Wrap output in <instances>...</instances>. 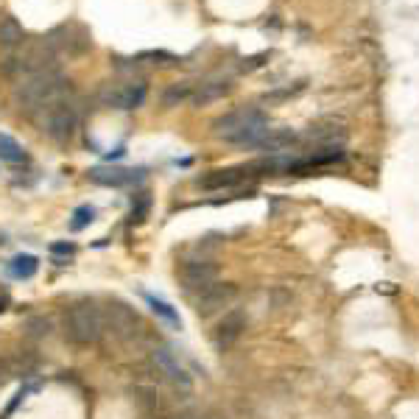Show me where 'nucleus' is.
<instances>
[{
	"label": "nucleus",
	"mask_w": 419,
	"mask_h": 419,
	"mask_svg": "<svg viewBox=\"0 0 419 419\" xmlns=\"http://www.w3.org/2000/svg\"><path fill=\"white\" fill-rule=\"evenodd\" d=\"M70 90V81L64 78V73L53 64V67H42L34 73H25L17 78L14 84V104L20 112L34 115L39 112L45 104L56 101L59 95H64Z\"/></svg>",
	"instance_id": "1"
},
{
	"label": "nucleus",
	"mask_w": 419,
	"mask_h": 419,
	"mask_svg": "<svg viewBox=\"0 0 419 419\" xmlns=\"http://www.w3.org/2000/svg\"><path fill=\"white\" fill-rule=\"evenodd\" d=\"M212 132H215V137H221L232 146L260 149L271 129H268V118L260 109H235V112H226L224 118H218L212 123Z\"/></svg>",
	"instance_id": "2"
},
{
	"label": "nucleus",
	"mask_w": 419,
	"mask_h": 419,
	"mask_svg": "<svg viewBox=\"0 0 419 419\" xmlns=\"http://www.w3.org/2000/svg\"><path fill=\"white\" fill-rule=\"evenodd\" d=\"M31 118H34V123L39 126V132L45 137H50L53 143H67L78 129L81 109H78V101H76L73 90H67L64 95H59L56 101L45 104L39 112H34Z\"/></svg>",
	"instance_id": "3"
},
{
	"label": "nucleus",
	"mask_w": 419,
	"mask_h": 419,
	"mask_svg": "<svg viewBox=\"0 0 419 419\" xmlns=\"http://www.w3.org/2000/svg\"><path fill=\"white\" fill-rule=\"evenodd\" d=\"M104 310L92 299H81L67 308L64 313V336L76 347H90L104 336Z\"/></svg>",
	"instance_id": "4"
},
{
	"label": "nucleus",
	"mask_w": 419,
	"mask_h": 419,
	"mask_svg": "<svg viewBox=\"0 0 419 419\" xmlns=\"http://www.w3.org/2000/svg\"><path fill=\"white\" fill-rule=\"evenodd\" d=\"M149 95V84L143 78H118V81H107L98 92V101L109 109H121V112H132L137 107H143Z\"/></svg>",
	"instance_id": "5"
},
{
	"label": "nucleus",
	"mask_w": 419,
	"mask_h": 419,
	"mask_svg": "<svg viewBox=\"0 0 419 419\" xmlns=\"http://www.w3.org/2000/svg\"><path fill=\"white\" fill-rule=\"evenodd\" d=\"M45 42H48V48H50L53 53H67V56H81V53H87V50L92 48L90 31H87L84 25H78V22H64V25H59L56 31H50V34L45 36Z\"/></svg>",
	"instance_id": "6"
},
{
	"label": "nucleus",
	"mask_w": 419,
	"mask_h": 419,
	"mask_svg": "<svg viewBox=\"0 0 419 419\" xmlns=\"http://www.w3.org/2000/svg\"><path fill=\"white\" fill-rule=\"evenodd\" d=\"M260 174H268V163H249V165H235V168H218L210 171L207 177L199 179V185L205 191H226V188H238L246 179H254Z\"/></svg>",
	"instance_id": "7"
},
{
	"label": "nucleus",
	"mask_w": 419,
	"mask_h": 419,
	"mask_svg": "<svg viewBox=\"0 0 419 419\" xmlns=\"http://www.w3.org/2000/svg\"><path fill=\"white\" fill-rule=\"evenodd\" d=\"M235 296H238V288L232 282H212L205 291L193 294V310H196V316L210 319L218 310H224Z\"/></svg>",
	"instance_id": "8"
},
{
	"label": "nucleus",
	"mask_w": 419,
	"mask_h": 419,
	"mask_svg": "<svg viewBox=\"0 0 419 419\" xmlns=\"http://www.w3.org/2000/svg\"><path fill=\"white\" fill-rule=\"evenodd\" d=\"M104 322H107V327H109L118 338H135L137 330H143V322H140L137 310L129 308V305L121 302V299H112V302L107 305Z\"/></svg>",
	"instance_id": "9"
},
{
	"label": "nucleus",
	"mask_w": 419,
	"mask_h": 419,
	"mask_svg": "<svg viewBox=\"0 0 419 419\" xmlns=\"http://www.w3.org/2000/svg\"><path fill=\"white\" fill-rule=\"evenodd\" d=\"M151 364H154V369L171 383V386H177V389H182V392H191L193 389V380H191V375L185 372V366L179 364V358L171 352V350H165V347H157V350H151Z\"/></svg>",
	"instance_id": "10"
},
{
	"label": "nucleus",
	"mask_w": 419,
	"mask_h": 419,
	"mask_svg": "<svg viewBox=\"0 0 419 419\" xmlns=\"http://www.w3.org/2000/svg\"><path fill=\"white\" fill-rule=\"evenodd\" d=\"M179 282L188 294H199L205 291L207 285H212L218 280V266L210 263V260H188L179 266Z\"/></svg>",
	"instance_id": "11"
},
{
	"label": "nucleus",
	"mask_w": 419,
	"mask_h": 419,
	"mask_svg": "<svg viewBox=\"0 0 419 419\" xmlns=\"http://www.w3.org/2000/svg\"><path fill=\"white\" fill-rule=\"evenodd\" d=\"M243 330H246V313H243V310H229V313L218 322V327H215V333H212L215 350H218V352L229 350V347L243 336Z\"/></svg>",
	"instance_id": "12"
},
{
	"label": "nucleus",
	"mask_w": 419,
	"mask_h": 419,
	"mask_svg": "<svg viewBox=\"0 0 419 419\" xmlns=\"http://www.w3.org/2000/svg\"><path fill=\"white\" fill-rule=\"evenodd\" d=\"M143 171H129V168H115V165H101V168H92L87 177L92 185H101V188H126L132 185Z\"/></svg>",
	"instance_id": "13"
},
{
	"label": "nucleus",
	"mask_w": 419,
	"mask_h": 419,
	"mask_svg": "<svg viewBox=\"0 0 419 419\" xmlns=\"http://www.w3.org/2000/svg\"><path fill=\"white\" fill-rule=\"evenodd\" d=\"M229 90H232V84H229L226 78H210V81H202V84L196 87V92L191 95V101H193L196 107H205V104H212V101L224 98Z\"/></svg>",
	"instance_id": "14"
},
{
	"label": "nucleus",
	"mask_w": 419,
	"mask_h": 419,
	"mask_svg": "<svg viewBox=\"0 0 419 419\" xmlns=\"http://www.w3.org/2000/svg\"><path fill=\"white\" fill-rule=\"evenodd\" d=\"M22 42H25L22 25H20L11 14H3V17H0V45H3V48H17V45H22Z\"/></svg>",
	"instance_id": "15"
},
{
	"label": "nucleus",
	"mask_w": 419,
	"mask_h": 419,
	"mask_svg": "<svg viewBox=\"0 0 419 419\" xmlns=\"http://www.w3.org/2000/svg\"><path fill=\"white\" fill-rule=\"evenodd\" d=\"M193 95V84L191 81H177L163 92V104L165 107H179L182 101H188Z\"/></svg>",
	"instance_id": "16"
},
{
	"label": "nucleus",
	"mask_w": 419,
	"mask_h": 419,
	"mask_svg": "<svg viewBox=\"0 0 419 419\" xmlns=\"http://www.w3.org/2000/svg\"><path fill=\"white\" fill-rule=\"evenodd\" d=\"M36 271H39V260L34 254H17L11 260V274L20 277V280H31Z\"/></svg>",
	"instance_id": "17"
},
{
	"label": "nucleus",
	"mask_w": 419,
	"mask_h": 419,
	"mask_svg": "<svg viewBox=\"0 0 419 419\" xmlns=\"http://www.w3.org/2000/svg\"><path fill=\"white\" fill-rule=\"evenodd\" d=\"M146 302H149V305H151V310H154L160 319H165L171 327H177V330L182 327V319H179V313H177V310H174V308H171L165 299H157V296L146 294Z\"/></svg>",
	"instance_id": "18"
},
{
	"label": "nucleus",
	"mask_w": 419,
	"mask_h": 419,
	"mask_svg": "<svg viewBox=\"0 0 419 419\" xmlns=\"http://www.w3.org/2000/svg\"><path fill=\"white\" fill-rule=\"evenodd\" d=\"M0 160L3 163H25V151L14 137L0 135Z\"/></svg>",
	"instance_id": "19"
},
{
	"label": "nucleus",
	"mask_w": 419,
	"mask_h": 419,
	"mask_svg": "<svg viewBox=\"0 0 419 419\" xmlns=\"http://www.w3.org/2000/svg\"><path fill=\"white\" fill-rule=\"evenodd\" d=\"M149 212H151V196L149 193H137L135 199H132V210H129V224H143L146 218H149Z\"/></svg>",
	"instance_id": "20"
},
{
	"label": "nucleus",
	"mask_w": 419,
	"mask_h": 419,
	"mask_svg": "<svg viewBox=\"0 0 419 419\" xmlns=\"http://www.w3.org/2000/svg\"><path fill=\"white\" fill-rule=\"evenodd\" d=\"M95 221V207H90V205H81V207L73 212V221H70V229L73 232H81L84 226H90Z\"/></svg>",
	"instance_id": "21"
},
{
	"label": "nucleus",
	"mask_w": 419,
	"mask_h": 419,
	"mask_svg": "<svg viewBox=\"0 0 419 419\" xmlns=\"http://www.w3.org/2000/svg\"><path fill=\"white\" fill-rule=\"evenodd\" d=\"M137 62H151V64H177L179 59L168 50H143L137 53Z\"/></svg>",
	"instance_id": "22"
},
{
	"label": "nucleus",
	"mask_w": 419,
	"mask_h": 419,
	"mask_svg": "<svg viewBox=\"0 0 419 419\" xmlns=\"http://www.w3.org/2000/svg\"><path fill=\"white\" fill-rule=\"evenodd\" d=\"M11 375H14V369H11V361H8V358H0V386H3V383H6Z\"/></svg>",
	"instance_id": "23"
},
{
	"label": "nucleus",
	"mask_w": 419,
	"mask_h": 419,
	"mask_svg": "<svg viewBox=\"0 0 419 419\" xmlns=\"http://www.w3.org/2000/svg\"><path fill=\"white\" fill-rule=\"evenodd\" d=\"M50 252H53V254H67V257H70V254H76V246H73V243H53Z\"/></svg>",
	"instance_id": "24"
},
{
	"label": "nucleus",
	"mask_w": 419,
	"mask_h": 419,
	"mask_svg": "<svg viewBox=\"0 0 419 419\" xmlns=\"http://www.w3.org/2000/svg\"><path fill=\"white\" fill-rule=\"evenodd\" d=\"M6 308H8V299H6V296H0V313H3Z\"/></svg>",
	"instance_id": "25"
},
{
	"label": "nucleus",
	"mask_w": 419,
	"mask_h": 419,
	"mask_svg": "<svg viewBox=\"0 0 419 419\" xmlns=\"http://www.w3.org/2000/svg\"><path fill=\"white\" fill-rule=\"evenodd\" d=\"M174 419H202V417H196V414H179V417H174Z\"/></svg>",
	"instance_id": "26"
},
{
	"label": "nucleus",
	"mask_w": 419,
	"mask_h": 419,
	"mask_svg": "<svg viewBox=\"0 0 419 419\" xmlns=\"http://www.w3.org/2000/svg\"><path fill=\"white\" fill-rule=\"evenodd\" d=\"M207 419H226V417H221V414H210Z\"/></svg>",
	"instance_id": "27"
}]
</instances>
